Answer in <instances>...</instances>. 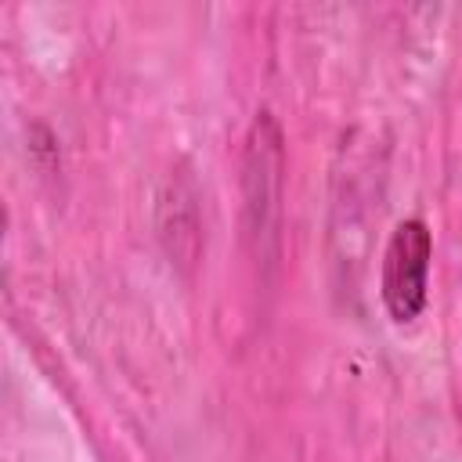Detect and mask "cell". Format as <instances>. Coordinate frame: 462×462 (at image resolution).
Here are the masks:
<instances>
[{"instance_id": "1", "label": "cell", "mask_w": 462, "mask_h": 462, "mask_svg": "<svg viewBox=\"0 0 462 462\" xmlns=\"http://www.w3.org/2000/svg\"><path fill=\"white\" fill-rule=\"evenodd\" d=\"M430 263H433V231L422 217H404L393 224L383 249L379 292L383 307L397 325H411L426 310L430 292Z\"/></svg>"}]
</instances>
